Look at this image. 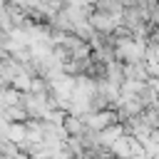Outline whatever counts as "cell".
Wrapping results in <instances>:
<instances>
[{
	"label": "cell",
	"mask_w": 159,
	"mask_h": 159,
	"mask_svg": "<svg viewBox=\"0 0 159 159\" xmlns=\"http://www.w3.org/2000/svg\"><path fill=\"white\" fill-rule=\"evenodd\" d=\"M124 80H132V82H142V84H147V82H149L147 65H144V62H127V65H124Z\"/></svg>",
	"instance_id": "cell-1"
},
{
	"label": "cell",
	"mask_w": 159,
	"mask_h": 159,
	"mask_svg": "<svg viewBox=\"0 0 159 159\" xmlns=\"http://www.w3.org/2000/svg\"><path fill=\"white\" fill-rule=\"evenodd\" d=\"M62 129H65L67 137H82V134L87 132V124L82 122L80 114H67L65 122H62Z\"/></svg>",
	"instance_id": "cell-2"
}]
</instances>
